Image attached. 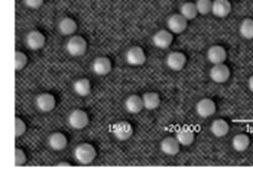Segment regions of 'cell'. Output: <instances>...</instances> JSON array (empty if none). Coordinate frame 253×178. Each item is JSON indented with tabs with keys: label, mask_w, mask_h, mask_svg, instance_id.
Listing matches in <instances>:
<instances>
[{
	"label": "cell",
	"mask_w": 253,
	"mask_h": 178,
	"mask_svg": "<svg viewBox=\"0 0 253 178\" xmlns=\"http://www.w3.org/2000/svg\"><path fill=\"white\" fill-rule=\"evenodd\" d=\"M96 157V151L89 143L79 144L74 150L75 160L82 165H88L93 162Z\"/></svg>",
	"instance_id": "obj_1"
},
{
	"label": "cell",
	"mask_w": 253,
	"mask_h": 178,
	"mask_svg": "<svg viewBox=\"0 0 253 178\" xmlns=\"http://www.w3.org/2000/svg\"><path fill=\"white\" fill-rule=\"evenodd\" d=\"M66 50L73 57L83 56L87 50V43L81 36H73L67 42Z\"/></svg>",
	"instance_id": "obj_2"
},
{
	"label": "cell",
	"mask_w": 253,
	"mask_h": 178,
	"mask_svg": "<svg viewBox=\"0 0 253 178\" xmlns=\"http://www.w3.org/2000/svg\"><path fill=\"white\" fill-rule=\"evenodd\" d=\"M89 123L88 115L82 109L71 111L68 117V124L74 130H83Z\"/></svg>",
	"instance_id": "obj_3"
},
{
	"label": "cell",
	"mask_w": 253,
	"mask_h": 178,
	"mask_svg": "<svg viewBox=\"0 0 253 178\" xmlns=\"http://www.w3.org/2000/svg\"><path fill=\"white\" fill-rule=\"evenodd\" d=\"M112 133L119 141H126L133 136V127L128 122H119L113 127Z\"/></svg>",
	"instance_id": "obj_4"
},
{
	"label": "cell",
	"mask_w": 253,
	"mask_h": 178,
	"mask_svg": "<svg viewBox=\"0 0 253 178\" xmlns=\"http://www.w3.org/2000/svg\"><path fill=\"white\" fill-rule=\"evenodd\" d=\"M167 28L172 34H181L187 28V19L180 13H174L167 19Z\"/></svg>",
	"instance_id": "obj_5"
},
{
	"label": "cell",
	"mask_w": 253,
	"mask_h": 178,
	"mask_svg": "<svg viewBox=\"0 0 253 178\" xmlns=\"http://www.w3.org/2000/svg\"><path fill=\"white\" fill-rule=\"evenodd\" d=\"M152 42L156 48L165 50L167 48H169L173 42L172 33L166 30H160L153 36Z\"/></svg>",
	"instance_id": "obj_6"
},
{
	"label": "cell",
	"mask_w": 253,
	"mask_h": 178,
	"mask_svg": "<svg viewBox=\"0 0 253 178\" xmlns=\"http://www.w3.org/2000/svg\"><path fill=\"white\" fill-rule=\"evenodd\" d=\"M36 106L42 113H50L56 106V99L51 93H41L36 97Z\"/></svg>",
	"instance_id": "obj_7"
},
{
	"label": "cell",
	"mask_w": 253,
	"mask_h": 178,
	"mask_svg": "<svg viewBox=\"0 0 253 178\" xmlns=\"http://www.w3.org/2000/svg\"><path fill=\"white\" fill-rule=\"evenodd\" d=\"M210 78L215 83H225L231 75L229 67L224 64L214 65L210 70Z\"/></svg>",
	"instance_id": "obj_8"
},
{
	"label": "cell",
	"mask_w": 253,
	"mask_h": 178,
	"mask_svg": "<svg viewBox=\"0 0 253 178\" xmlns=\"http://www.w3.org/2000/svg\"><path fill=\"white\" fill-rule=\"evenodd\" d=\"M196 111L201 118L208 119L216 113V103L211 98H203L197 103Z\"/></svg>",
	"instance_id": "obj_9"
},
{
	"label": "cell",
	"mask_w": 253,
	"mask_h": 178,
	"mask_svg": "<svg viewBox=\"0 0 253 178\" xmlns=\"http://www.w3.org/2000/svg\"><path fill=\"white\" fill-rule=\"evenodd\" d=\"M186 57L181 52H171L166 57V65L172 71H180L184 68Z\"/></svg>",
	"instance_id": "obj_10"
},
{
	"label": "cell",
	"mask_w": 253,
	"mask_h": 178,
	"mask_svg": "<svg viewBox=\"0 0 253 178\" xmlns=\"http://www.w3.org/2000/svg\"><path fill=\"white\" fill-rule=\"evenodd\" d=\"M126 61L131 66H142L146 62L145 52L141 47L134 46L126 51Z\"/></svg>",
	"instance_id": "obj_11"
},
{
	"label": "cell",
	"mask_w": 253,
	"mask_h": 178,
	"mask_svg": "<svg viewBox=\"0 0 253 178\" xmlns=\"http://www.w3.org/2000/svg\"><path fill=\"white\" fill-rule=\"evenodd\" d=\"M46 38L39 31H32L26 37L27 47L33 51H37L45 46Z\"/></svg>",
	"instance_id": "obj_12"
},
{
	"label": "cell",
	"mask_w": 253,
	"mask_h": 178,
	"mask_svg": "<svg viewBox=\"0 0 253 178\" xmlns=\"http://www.w3.org/2000/svg\"><path fill=\"white\" fill-rule=\"evenodd\" d=\"M91 68L94 74L98 76H105L112 71V62L107 57H98L93 61Z\"/></svg>",
	"instance_id": "obj_13"
},
{
	"label": "cell",
	"mask_w": 253,
	"mask_h": 178,
	"mask_svg": "<svg viewBox=\"0 0 253 178\" xmlns=\"http://www.w3.org/2000/svg\"><path fill=\"white\" fill-rule=\"evenodd\" d=\"M208 60L213 65L223 64L227 59V52L226 50L219 44H214L208 50L207 53Z\"/></svg>",
	"instance_id": "obj_14"
},
{
	"label": "cell",
	"mask_w": 253,
	"mask_h": 178,
	"mask_svg": "<svg viewBox=\"0 0 253 178\" xmlns=\"http://www.w3.org/2000/svg\"><path fill=\"white\" fill-rule=\"evenodd\" d=\"M180 144L176 138L167 137L164 138L160 143L161 152L167 156H175L179 152Z\"/></svg>",
	"instance_id": "obj_15"
},
{
	"label": "cell",
	"mask_w": 253,
	"mask_h": 178,
	"mask_svg": "<svg viewBox=\"0 0 253 178\" xmlns=\"http://www.w3.org/2000/svg\"><path fill=\"white\" fill-rule=\"evenodd\" d=\"M68 141L66 136L63 133L56 132L51 134L48 138V145L54 151H62L67 147Z\"/></svg>",
	"instance_id": "obj_16"
},
{
	"label": "cell",
	"mask_w": 253,
	"mask_h": 178,
	"mask_svg": "<svg viewBox=\"0 0 253 178\" xmlns=\"http://www.w3.org/2000/svg\"><path fill=\"white\" fill-rule=\"evenodd\" d=\"M232 5L229 0H214L212 12L215 16L224 18L228 16L231 12Z\"/></svg>",
	"instance_id": "obj_17"
},
{
	"label": "cell",
	"mask_w": 253,
	"mask_h": 178,
	"mask_svg": "<svg viewBox=\"0 0 253 178\" xmlns=\"http://www.w3.org/2000/svg\"><path fill=\"white\" fill-rule=\"evenodd\" d=\"M125 108L130 114H138L144 108L143 99L137 94H132L125 100Z\"/></svg>",
	"instance_id": "obj_18"
},
{
	"label": "cell",
	"mask_w": 253,
	"mask_h": 178,
	"mask_svg": "<svg viewBox=\"0 0 253 178\" xmlns=\"http://www.w3.org/2000/svg\"><path fill=\"white\" fill-rule=\"evenodd\" d=\"M77 30L76 21L68 16L63 17L58 24V31L63 36H71Z\"/></svg>",
	"instance_id": "obj_19"
},
{
	"label": "cell",
	"mask_w": 253,
	"mask_h": 178,
	"mask_svg": "<svg viewBox=\"0 0 253 178\" xmlns=\"http://www.w3.org/2000/svg\"><path fill=\"white\" fill-rule=\"evenodd\" d=\"M73 90L79 96H87L91 92V84L87 78L77 79L73 83Z\"/></svg>",
	"instance_id": "obj_20"
},
{
	"label": "cell",
	"mask_w": 253,
	"mask_h": 178,
	"mask_svg": "<svg viewBox=\"0 0 253 178\" xmlns=\"http://www.w3.org/2000/svg\"><path fill=\"white\" fill-rule=\"evenodd\" d=\"M229 124L222 119L215 120L211 125V133L217 138H223L229 133Z\"/></svg>",
	"instance_id": "obj_21"
},
{
	"label": "cell",
	"mask_w": 253,
	"mask_h": 178,
	"mask_svg": "<svg viewBox=\"0 0 253 178\" xmlns=\"http://www.w3.org/2000/svg\"><path fill=\"white\" fill-rule=\"evenodd\" d=\"M175 138L181 146H191L195 141V133L188 128H182L177 133Z\"/></svg>",
	"instance_id": "obj_22"
},
{
	"label": "cell",
	"mask_w": 253,
	"mask_h": 178,
	"mask_svg": "<svg viewBox=\"0 0 253 178\" xmlns=\"http://www.w3.org/2000/svg\"><path fill=\"white\" fill-rule=\"evenodd\" d=\"M250 145V140L245 134H237L232 139V147L237 152H244L248 149Z\"/></svg>",
	"instance_id": "obj_23"
},
{
	"label": "cell",
	"mask_w": 253,
	"mask_h": 178,
	"mask_svg": "<svg viewBox=\"0 0 253 178\" xmlns=\"http://www.w3.org/2000/svg\"><path fill=\"white\" fill-rule=\"evenodd\" d=\"M142 99H143L144 108L148 110H154L160 104V97L156 92H146L142 96Z\"/></svg>",
	"instance_id": "obj_24"
},
{
	"label": "cell",
	"mask_w": 253,
	"mask_h": 178,
	"mask_svg": "<svg viewBox=\"0 0 253 178\" xmlns=\"http://www.w3.org/2000/svg\"><path fill=\"white\" fill-rule=\"evenodd\" d=\"M179 9H180V14L187 20L195 19L199 13L197 9V5L194 2H184Z\"/></svg>",
	"instance_id": "obj_25"
},
{
	"label": "cell",
	"mask_w": 253,
	"mask_h": 178,
	"mask_svg": "<svg viewBox=\"0 0 253 178\" xmlns=\"http://www.w3.org/2000/svg\"><path fill=\"white\" fill-rule=\"evenodd\" d=\"M239 33L243 39L253 40V18H245L242 20Z\"/></svg>",
	"instance_id": "obj_26"
},
{
	"label": "cell",
	"mask_w": 253,
	"mask_h": 178,
	"mask_svg": "<svg viewBox=\"0 0 253 178\" xmlns=\"http://www.w3.org/2000/svg\"><path fill=\"white\" fill-rule=\"evenodd\" d=\"M28 64V57L25 53L16 51L15 57H14V69L16 71L23 70Z\"/></svg>",
	"instance_id": "obj_27"
},
{
	"label": "cell",
	"mask_w": 253,
	"mask_h": 178,
	"mask_svg": "<svg viewBox=\"0 0 253 178\" xmlns=\"http://www.w3.org/2000/svg\"><path fill=\"white\" fill-rule=\"evenodd\" d=\"M197 9L198 12L206 15L209 14L210 12H212V7H213V1L212 0H197Z\"/></svg>",
	"instance_id": "obj_28"
},
{
	"label": "cell",
	"mask_w": 253,
	"mask_h": 178,
	"mask_svg": "<svg viewBox=\"0 0 253 178\" xmlns=\"http://www.w3.org/2000/svg\"><path fill=\"white\" fill-rule=\"evenodd\" d=\"M15 121V130H14V134H15V137L18 138L20 136H23L24 134L26 133L27 131V126H26V123L19 118H15L14 119Z\"/></svg>",
	"instance_id": "obj_29"
},
{
	"label": "cell",
	"mask_w": 253,
	"mask_h": 178,
	"mask_svg": "<svg viewBox=\"0 0 253 178\" xmlns=\"http://www.w3.org/2000/svg\"><path fill=\"white\" fill-rule=\"evenodd\" d=\"M14 157H15V166H22L27 162V156L26 153L22 149H15L14 152Z\"/></svg>",
	"instance_id": "obj_30"
},
{
	"label": "cell",
	"mask_w": 253,
	"mask_h": 178,
	"mask_svg": "<svg viewBox=\"0 0 253 178\" xmlns=\"http://www.w3.org/2000/svg\"><path fill=\"white\" fill-rule=\"evenodd\" d=\"M25 4L32 9H39L44 3V0H24Z\"/></svg>",
	"instance_id": "obj_31"
},
{
	"label": "cell",
	"mask_w": 253,
	"mask_h": 178,
	"mask_svg": "<svg viewBox=\"0 0 253 178\" xmlns=\"http://www.w3.org/2000/svg\"><path fill=\"white\" fill-rule=\"evenodd\" d=\"M248 88L251 92H253V75L250 76L248 79Z\"/></svg>",
	"instance_id": "obj_32"
},
{
	"label": "cell",
	"mask_w": 253,
	"mask_h": 178,
	"mask_svg": "<svg viewBox=\"0 0 253 178\" xmlns=\"http://www.w3.org/2000/svg\"><path fill=\"white\" fill-rule=\"evenodd\" d=\"M57 166H59V167H61V166H70V164L69 163H60V164H58Z\"/></svg>",
	"instance_id": "obj_33"
}]
</instances>
